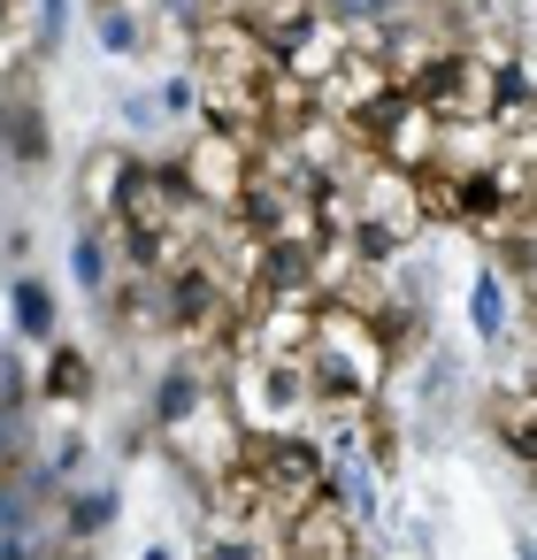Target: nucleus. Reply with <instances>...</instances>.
Listing matches in <instances>:
<instances>
[{
	"label": "nucleus",
	"mask_w": 537,
	"mask_h": 560,
	"mask_svg": "<svg viewBox=\"0 0 537 560\" xmlns=\"http://www.w3.org/2000/svg\"><path fill=\"white\" fill-rule=\"evenodd\" d=\"M468 330H476L483 346H499V338H506V277H499L491 261H483V269H476V284H468Z\"/></svg>",
	"instance_id": "16"
},
{
	"label": "nucleus",
	"mask_w": 537,
	"mask_h": 560,
	"mask_svg": "<svg viewBox=\"0 0 537 560\" xmlns=\"http://www.w3.org/2000/svg\"><path fill=\"white\" fill-rule=\"evenodd\" d=\"M392 93H399V85H392V70L376 62V47H353V55L315 85V108H323V116H338V124L361 139V131L392 108Z\"/></svg>",
	"instance_id": "7"
},
{
	"label": "nucleus",
	"mask_w": 537,
	"mask_h": 560,
	"mask_svg": "<svg viewBox=\"0 0 537 560\" xmlns=\"http://www.w3.org/2000/svg\"><path fill=\"white\" fill-rule=\"evenodd\" d=\"M0 154L16 170H39L55 154V108H47V70L39 62L0 70Z\"/></svg>",
	"instance_id": "6"
},
{
	"label": "nucleus",
	"mask_w": 537,
	"mask_h": 560,
	"mask_svg": "<svg viewBox=\"0 0 537 560\" xmlns=\"http://www.w3.org/2000/svg\"><path fill=\"white\" fill-rule=\"evenodd\" d=\"M93 399H101V369H93V353L70 346V338H55V346H47V369H39V384H32V407H47L55 422H85Z\"/></svg>",
	"instance_id": "11"
},
{
	"label": "nucleus",
	"mask_w": 537,
	"mask_h": 560,
	"mask_svg": "<svg viewBox=\"0 0 537 560\" xmlns=\"http://www.w3.org/2000/svg\"><path fill=\"white\" fill-rule=\"evenodd\" d=\"M246 460L269 491V522H284L292 506H307L323 483H330V453L307 438V430H277V438H246Z\"/></svg>",
	"instance_id": "5"
},
{
	"label": "nucleus",
	"mask_w": 537,
	"mask_h": 560,
	"mask_svg": "<svg viewBox=\"0 0 537 560\" xmlns=\"http://www.w3.org/2000/svg\"><path fill=\"white\" fill-rule=\"evenodd\" d=\"M476 415H483V438H499V453H514L529 468V453H537V384H529V369L491 376Z\"/></svg>",
	"instance_id": "10"
},
{
	"label": "nucleus",
	"mask_w": 537,
	"mask_h": 560,
	"mask_svg": "<svg viewBox=\"0 0 537 560\" xmlns=\"http://www.w3.org/2000/svg\"><path fill=\"white\" fill-rule=\"evenodd\" d=\"M437 124H445V116H437L422 93H392V108L361 131V147H369L376 162H392V170H407V177H415V170H430V162H437Z\"/></svg>",
	"instance_id": "9"
},
{
	"label": "nucleus",
	"mask_w": 537,
	"mask_h": 560,
	"mask_svg": "<svg viewBox=\"0 0 537 560\" xmlns=\"http://www.w3.org/2000/svg\"><path fill=\"white\" fill-rule=\"evenodd\" d=\"M139 560H177V552H170V545H147V552H139Z\"/></svg>",
	"instance_id": "19"
},
{
	"label": "nucleus",
	"mask_w": 537,
	"mask_h": 560,
	"mask_svg": "<svg viewBox=\"0 0 537 560\" xmlns=\"http://www.w3.org/2000/svg\"><path fill=\"white\" fill-rule=\"evenodd\" d=\"M277 552H284V560H369V552H361V522L330 499V483H323L307 506H292V514L277 522Z\"/></svg>",
	"instance_id": "8"
},
{
	"label": "nucleus",
	"mask_w": 537,
	"mask_h": 560,
	"mask_svg": "<svg viewBox=\"0 0 537 560\" xmlns=\"http://www.w3.org/2000/svg\"><path fill=\"white\" fill-rule=\"evenodd\" d=\"M170 170H177V185H185V200L200 208V215H231L238 208V192H246V139H231V131H185L177 139V154H170Z\"/></svg>",
	"instance_id": "4"
},
{
	"label": "nucleus",
	"mask_w": 537,
	"mask_h": 560,
	"mask_svg": "<svg viewBox=\"0 0 537 560\" xmlns=\"http://www.w3.org/2000/svg\"><path fill=\"white\" fill-rule=\"evenodd\" d=\"M223 392H231V415L246 422V438L300 430L307 422V399H315V384H307L300 361H254V353H238L223 369Z\"/></svg>",
	"instance_id": "3"
},
{
	"label": "nucleus",
	"mask_w": 537,
	"mask_h": 560,
	"mask_svg": "<svg viewBox=\"0 0 537 560\" xmlns=\"http://www.w3.org/2000/svg\"><path fill=\"white\" fill-rule=\"evenodd\" d=\"M93 32H101L108 55H139V47H147V32H139L131 9H93Z\"/></svg>",
	"instance_id": "17"
},
{
	"label": "nucleus",
	"mask_w": 537,
	"mask_h": 560,
	"mask_svg": "<svg viewBox=\"0 0 537 560\" xmlns=\"http://www.w3.org/2000/svg\"><path fill=\"white\" fill-rule=\"evenodd\" d=\"M300 369H307V384H315V392L384 399V392H392V376H399V353H392V338H384L361 307L323 300V307H315V338H307Z\"/></svg>",
	"instance_id": "2"
},
{
	"label": "nucleus",
	"mask_w": 537,
	"mask_h": 560,
	"mask_svg": "<svg viewBox=\"0 0 537 560\" xmlns=\"http://www.w3.org/2000/svg\"><path fill=\"white\" fill-rule=\"evenodd\" d=\"M346 55H353V32H346L338 16H323V9L277 39V70H284V78H300V85H323Z\"/></svg>",
	"instance_id": "12"
},
{
	"label": "nucleus",
	"mask_w": 537,
	"mask_h": 560,
	"mask_svg": "<svg viewBox=\"0 0 537 560\" xmlns=\"http://www.w3.org/2000/svg\"><path fill=\"white\" fill-rule=\"evenodd\" d=\"M162 108L170 116H192V70L185 78H162Z\"/></svg>",
	"instance_id": "18"
},
{
	"label": "nucleus",
	"mask_w": 537,
	"mask_h": 560,
	"mask_svg": "<svg viewBox=\"0 0 537 560\" xmlns=\"http://www.w3.org/2000/svg\"><path fill=\"white\" fill-rule=\"evenodd\" d=\"M9 307H16V338H32V346H55L62 338V307H55L47 277H16Z\"/></svg>",
	"instance_id": "14"
},
{
	"label": "nucleus",
	"mask_w": 537,
	"mask_h": 560,
	"mask_svg": "<svg viewBox=\"0 0 537 560\" xmlns=\"http://www.w3.org/2000/svg\"><path fill=\"white\" fill-rule=\"evenodd\" d=\"M108 254H116V231H108V223H85V231H78V246H70V277H78V292H85V300H101V292H108V277H116V269H108Z\"/></svg>",
	"instance_id": "15"
},
{
	"label": "nucleus",
	"mask_w": 537,
	"mask_h": 560,
	"mask_svg": "<svg viewBox=\"0 0 537 560\" xmlns=\"http://www.w3.org/2000/svg\"><path fill=\"white\" fill-rule=\"evenodd\" d=\"M154 438H162L170 468L192 483V499H200L215 476H231V468L246 460V422L231 415L223 376H208V369L185 361V353L154 376Z\"/></svg>",
	"instance_id": "1"
},
{
	"label": "nucleus",
	"mask_w": 537,
	"mask_h": 560,
	"mask_svg": "<svg viewBox=\"0 0 537 560\" xmlns=\"http://www.w3.org/2000/svg\"><path fill=\"white\" fill-rule=\"evenodd\" d=\"M124 170H131V147H116V139L85 147V162H78V215H85V223H108Z\"/></svg>",
	"instance_id": "13"
}]
</instances>
